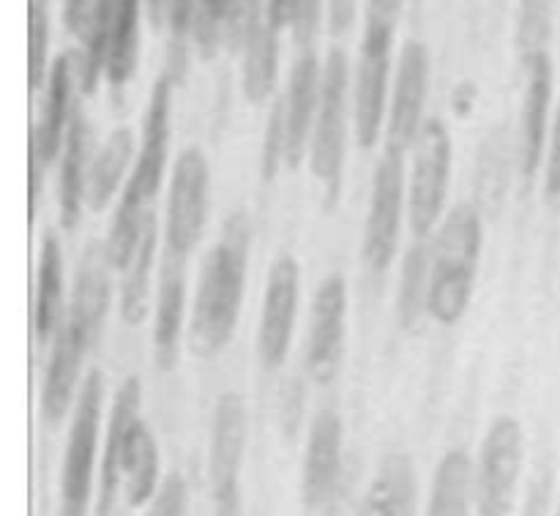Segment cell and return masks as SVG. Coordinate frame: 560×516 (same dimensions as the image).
I'll list each match as a JSON object with an SVG mask.
<instances>
[{
    "label": "cell",
    "mask_w": 560,
    "mask_h": 516,
    "mask_svg": "<svg viewBox=\"0 0 560 516\" xmlns=\"http://www.w3.org/2000/svg\"><path fill=\"white\" fill-rule=\"evenodd\" d=\"M140 408L142 383L137 375H129L109 404L98 462L96 516H124L120 501L126 512L148 506L162 486L159 443L151 426L142 421Z\"/></svg>",
    "instance_id": "cell-1"
},
{
    "label": "cell",
    "mask_w": 560,
    "mask_h": 516,
    "mask_svg": "<svg viewBox=\"0 0 560 516\" xmlns=\"http://www.w3.org/2000/svg\"><path fill=\"white\" fill-rule=\"evenodd\" d=\"M249 219L235 211L224 222L222 238L202 257L186 326V344L197 359H217L233 342L249 277Z\"/></svg>",
    "instance_id": "cell-2"
},
{
    "label": "cell",
    "mask_w": 560,
    "mask_h": 516,
    "mask_svg": "<svg viewBox=\"0 0 560 516\" xmlns=\"http://www.w3.org/2000/svg\"><path fill=\"white\" fill-rule=\"evenodd\" d=\"M485 251V222L474 206H454L430 238L427 317L452 328L465 320L476 295Z\"/></svg>",
    "instance_id": "cell-3"
},
{
    "label": "cell",
    "mask_w": 560,
    "mask_h": 516,
    "mask_svg": "<svg viewBox=\"0 0 560 516\" xmlns=\"http://www.w3.org/2000/svg\"><path fill=\"white\" fill-rule=\"evenodd\" d=\"M350 60L342 47L328 49L323 60L320 107L310 142V173L320 184L323 208L334 211L342 195L345 162H348V120H350Z\"/></svg>",
    "instance_id": "cell-4"
},
{
    "label": "cell",
    "mask_w": 560,
    "mask_h": 516,
    "mask_svg": "<svg viewBox=\"0 0 560 516\" xmlns=\"http://www.w3.org/2000/svg\"><path fill=\"white\" fill-rule=\"evenodd\" d=\"M104 377L91 370L82 380L80 397L71 410L69 441L63 448L58 481V516H88L93 495V476L102 462Z\"/></svg>",
    "instance_id": "cell-5"
},
{
    "label": "cell",
    "mask_w": 560,
    "mask_h": 516,
    "mask_svg": "<svg viewBox=\"0 0 560 516\" xmlns=\"http://www.w3.org/2000/svg\"><path fill=\"white\" fill-rule=\"evenodd\" d=\"M408 153V227L413 238H432L452 189L454 140L446 120L427 118Z\"/></svg>",
    "instance_id": "cell-6"
},
{
    "label": "cell",
    "mask_w": 560,
    "mask_h": 516,
    "mask_svg": "<svg viewBox=\"0 0 560 516\" xmlns=\"http://www.w3.org/2000/svg\"><path fill=\"white\" fill-rule=\"evenodd\" d=\"M402 222H408V151L386 145L372 175L361 230V257L370 271L386 273L392 268L402 238Z\"/></svg>",
    "instance_id": "cell-7"
},
{
    "label": "cell",
    "mask_w": 560,
    "mask_h": 516,
    "mask_svg": "<svg viewBox=\"0 0 560 516\" xmlns=\"http://www.w3.org/2000/svg\"><path fill=\"white\" fill-rule=\"evenodd\" d=\"M394 33L397 25L381 20H364L361 27L353 74V131L364 151H372L381 137H386L394 82Z\"/></svg>",
    "instance_id": "cell-8"
},
{
    "label": "cell",
    "mask_w": 560,
    "mask_h": 516,
    "mask_svg": "<svg viewBox=\"0 0 560 516\" xmlns=\"http://www.w3.org/2000/svg\"><path fill=\"white\" fill-rule=\"evenodd\" d=\"M211 202V164L200 148L189 145L178 153L167 178L162 241L164 251L189 260L202 241Z\"/></svg>",
    "instance_id": "cell-9"
},
{
    "label": "cell",
    "mask_w": 560,
    "mask_h": 516,
    "mask_svg": "<svg viewBox=\"0 0 560 516\" xmlns=\"http://www.w3.org/2000/svg\"><path fill=\"white\" fill-rule=\"evenodd\" d=\"M525 468V432L512 415H498L476 457V514L509 516Z\"/></svg>",
    "instance_id": "cell-10"
},
{
    "label": "cell",
    "mask_w": 560,
    "mask_h": 516,
    "mask_svg": "<svg viewBox=\"0 0 560 516\" xmlns=\"http://www.w3.org/2000/svg\"><path fill=\"white\" fill-rule=\"evenodd\" d=\"M246 454V404L235 391L217 399L208 435V486L213 516H241L238 479Z\"/></svg>",
    "instance_id": "cell-11"
},
{
    "label": "cell",
    "mask_w": 560,
    "mask_h": 516,
    "mask_svg": "<svg viewBox=\"0 0 560 516\" xmlns=\"http://www.w3.org/2000/svg\"><path fill=\"white\" fill-rule=\"evenodd\" d=\"M348 315V282L342 273H328L312 295L310 333H306L304 348V372L315 386H331L342 370Z\"/></svg>",
    "instance_id": "cell-12"
},
{
    "label": "cell",
    "mask_w": 560,
    "mask_h": 516,
    "mask_svg": "<svg viewBox=\"0 0 560 516\" xmlns=\"http://www.w3.org/2000/svg\"><path fill=\"white\" fill-rule=\"evenodd\" d=\"M301 306V266L295 255L279 251L268 268L257 320V355L266 370H279L293 348Z\"/></svg>",
    "instance_id": "cell-13"
},
{
    "label": "cell",
    "mask_w": 560,
    "mask_h": 516,
    "mask_svg": "<svg viewBox=\"0 0 560 516\" xmlns=\"http://www.w3.org/2000/svg\"><path fill=\"white\" fill-rule=\"evenodd\" d=\"M82 93L80 49H66L52 60L47 85L42 91L36 120L31 126V145L42 153L47 164L58 162L63 151L69 126L77 118V98Z\"/></svg>",
    "instance_id": "cell-14"
},
{
    "label": "cell",
    "mask_w": 560,
    "mask_h": 516,
    "mask_svg": "<svg viewBox=\"0 0 560 516\" xmlns=\"http://www.w3.org/2000/svg\"><path fill=\"white\" fill-rule=\"evenodd\" d=\"M432 60L424 42H405L399 49L397 69L392 82V102H388L386 145L410 151L427 120V98H430Z\"/></svg>",
    "instance_id": "cell-15"
},
{
    "label": "cell",
    "mask_w": 560,
    "mask_h": 516,
    "mask_svg": "<svg viewBox=\"0 0 560 516\" xmlns=\"http://www.w3.org/2000/svg\"><path fill=\"white\" fill-rule=\"evenodd\" d=\"M525 71V91H523V107H520V126H517V156L520 175L525 180H534L539 169L545 167L547 140H550L552 129V98H556V66H552V55L545 52L539 58L523 66Z\"/></svg>",
    "instance_id": "cell-16"
},
{
    "label": "cell",
    "mask_w": 560,
    "mask_h": 516,
    "mask_svg": "<svg viewBox=\"0 0 560 516\" xmlns=\"http://www.w3.org/2000/svg\"><path fill=\"white\" fill-rule=\"evenodd\" d=\"M173 74H162L151 87L145 115H142L137 159L124 189L135 191L145 202H153L167 175L170 164V129H173Z\"/></svg>",
    "instance_id": "cell-17"
},
{
    "label": "cell",
    "mask_w": 560,
    "mask_h": 516,
    "mask_svg": "<svg viewBox=\"0 0 560 516\" xmlns=\"http://www.w3.org/2000/svg\"><path fill=\"white\" fill-rule=\"evenodd\" d=\"M93 342L82 331H77L71 322L63 320L60 331L49 342L47 366L42 377V394H38V410L47 424H60L66 415L74 410L77 397L82 388V364Z\"/></svg>",
    "instance_id": "cell-18"
},
{
    "label": "cell",
    "mask_w": 560,
    "mask_h": 516,
    "mask_svg": "<svg viewBox=\"0 0 560 516\" xmlns=\"http://www.w3.org/2000/svg\"><path fill=\"white\" fill-rule=\"evenodd\" d=\"M189 326V288H186V257L164 251L159 273L156 298H153L151 348L159 370H173L178 364L180 342Z\"/></svg>",
    "instance_id": "cell-19"
},
{
    "label": "cell",
    "mask_w": 560,
    "mask_h": 516,
    "mask_svg": "<svg viewBox=\"0 0 560 516\" xmlns=\"http://www.w3.org/2000/svg\"><path fill=\"white\" fill-rule=\"evenodd\" d=\"M345 424L337 410H323L310 424L301 462V503L310 512L326 506L342 473Z\"/></svg>",
    "instance_id": "cell-20"
},
{
    "label": "cell",
    "mask_w": 560,
    "mask_h": 516,
    "mask_svg": "<svg viewBox=\"0 0 560 516\" xmlns=\"http://www.w3.org/2000/svg\"><path fill=\"white\" fill-rule=\"evenodd\" d=\"M323 63L315 49H301L299 60L290 69L288 91L282 93L284 124H288V169H299L310 156L312 126L320 107Z\"/></svg>",
    "instance_id": "cell-21"
},
{
    "label": "cell",
    "mask_w": 560,
    "mask_h": 516,
    "mask_svg": "<svg viewBox=\"0 0 560 516\" xmlns=\"http://www.w3.org/2000/svg\"><path fill=\"white\" fill-rule=\"evenodd\" d=\"M66 320V262L58 233L47 230L38 246L33 277V339L38 348L49 344Z\"/></svg>",
    "instance_id": "cell-22"
},
{
    "label": "cell",
    "mask_w": 560,
    "mask_h": 516,
    "mask_svg": "<svg viewBox=\"0 0 560 516\" xmlns=\"http://www.w3.org/2000/svg\"><path fill=\"white\" fill-rule=\"evenodd\" d=\"M109 260L104 255V244L88 246L82 255L80 268L74 277V290H71L69 312L66 322L85 333L93 344L102 337V328L107 322L109 304H113V284H109Z\"/></svg>",
    "instance_id": "cell-23"
},
{
    "label": "cell",
    "mask_w": 560,
    "mask_h": 516,
    "mask_svg": "<svg viewBox=\"0 0 560 516\" xmlns=\"http://www.w3.org/2000/svg\"><path fill=\"white\" fill-rule=\"evenodd\" d=\"M93 159V137L91 124L85 115L77 113L74 124L69 126L63 151L58 159V222L66 233L80 224L82 211H85V189H88V169Z\"/></svg>",
    "instance_id": "cell-24"
},
{
    "label": "cell",
    "mask_w": 560,
    "mask_h": 516,
    "mask_svg": "<svg viewBox=\"0 0 560 516\" xmlns=\"http://www.w3.org/2000/svg\"><path fill=\"white\" fill-rule=\"evenodd\" d=\"M137 159V137L135 129L129 126H118L109 131L107 140L93 151L91 169H88V189H85V206L88 211L102 213L107 211L109 202H118L120 191H124L126 180H129V169L135 167Z\"/></svg>",
    "instance_id": "cell-25"
},
{
    "label": "cell",
    "mask_w": 560,
    "mask_h": 516,
    "mask_svg": "<svg viewBox=\"0 0 560 516\" xmlns=\"http://www.w3.org/2000/svg\"><path fill=\"white\" fill-rule=\"evenodd\" d=\"M159 249V224L156 216H148L142 238L137 244L135 255L120 268V288H118V315L124 326L137 328L151 315L153 301V268H156Z\"/></svg>",
    "instance_id": "cell-26"
},
{
    "label": "cell",
    "mask_w": 560,
    "mask_h": 516,
    "mask_svg": "<svg viewBox=\"0 0 560 516\" xmlns=\"http://www.w3.org/2000/svg\"><path fill=\"white\" fill-rule=\"evenodd\" d=\"M419 486L408 454H392L372 476L355 516H416Z\"/></svg>",
    "instance_id": "cell-27"
},
{
    "label": "cell",
    "mask_w": 560,
    "mask_h": 516,
    "mask_svg": "<svg viewBox=\"0 0 560 516\" xmlns=\"http://www.w3.org/2000/svg\"><path fill=\"white\" fill-rule=\"evenodd\" d=\"M476 462L465 448H448L435 465L424 516H474Z\"/></svg>",
    "instance_id": "cell-28"
},
{
    "label": "cell",
    "mask_w": 560,
    "mask_h": 516,
    "mask_svg": "<svg viewBox=\"0 0 560 516\" xmlns=\"http://www.w3.org/2000/svg\"><path fill=\"white\" fill-rule=\"evenodd\" d=\"M279 27L262 20L241 44V91L255 107H262L279 85Z\"/></svg>",
    "instance_id": "cell-29"
},
{
    "label": "cell",
    "mask_w": 560,
    "mask_h": 516,
    "mask_svg": "<svg viewBox=\"0 0 560 516\" xmlns=\"http://www.w3.org/2000/svg\"><path fill=\"white\" fill-rule=\"evenodd\" d=\"M109 3V49L104 80L120 91L135 77L140 63V22L145 0H107Z\"/></svg>",
    "instance_id": "cell-30"
},
{
    "label": "cell",
    "mask_w": 560,
    "mask_h": 516,
    "mask_svg": "<svg viewBox=\"0 0 560 516\" xmlns=\"http://www.w3.org/2000/svg\"><path fill=\"white\" fill-rule=\"evenodd\" d=\"M430 304V238H413L402 257L397 288V322L405 331H416L427 317Z\"/></svg>",
    "instance_id": "cell-31"
},
{
    "label": "cell",
    "mask_w": 560,
    "mask_h": 516,
    "mask_svg": "<svg viewBox=\"0 0 560 516\" xmlns=\"http://www.w3.org/2000/svg\"><path fill=\"white\" fill-rule=\"evenodd\" d=\"M552 27H556V0H520L514 47L520 66H528L539 55L550 52Z\"/></svg>",
    "instance_id": "cell-32"
},
{
    "label": "cell",
    "mask_w": 560,
    "mask_h": 516,
    "mask_svg": "<svg viewBox=\"0 0 560 516\" xmlns=\"http://www.w3.org/2000/svg\"><path fill=\"white\" fill-rule=\"evenodd\" d=\"M49 69V11L47 0H27V85L31 93L44 91Z\"/></svg>",
    "instance_id": "cell-33"
},
{
    "label": "cell",
    "mask_w": 560,
    "mask_h": 516,
    "mask_svg": "<svg viewBox=\"0 0 560 516\" xmlns=\"http://www.w3.org/2000/svg\"><path fill=\"white\" fill-rule=\"evenodd\" d=\"M282 167H288V124H284V104L277 98L268 113L266 134L260 142V180L271 184Z\"/></svg>",
    "instance_id": "cell-34"
},
{
    "label": "cell",
    "mask_w": 560,
    "mask_h": 516,
    "mask_svg": "<svg viewBox=\"0 0 560 516\" xmlns=\"http://www.w3.org/2000/svg\"><path fill=\"white\" fill-rule=\"evenodd\" d=\"M230 3L233 0H197L195 31H191V36H195L202 58H211L217 52L222 33H228Z\"/></svg>",
    "instance_id": "cell-35"
},
{
    "label": "cell",
    "mask_w": 560,
    "mask_h": 516,
    "mask_svg": "<svg viewBox=\"0 0 560 516\" xmlns=\"http://www.w3.org/2000/svg\"><path fill=\"white\" fill-rule=\"evenodd\" d=\"M268 16V0H233L228 16V38L235 49Z\"/></svg>",
    "instance_id": "cell-36"
},
{
    "label": "cell",
    "mask_w": 560,
    "mask_h": 516,
    "mask_svg": "<svg viewBox=\"0 0 560 516\" xmlns=\"http://www.w3.org/2000/svg\"><path fill=\"white\" fill-rule=\"evenodd\" d=\"M189 512V484L180 473H170L159 486L156 497L148 503L145 516H186Z\"/></svg>",
    "instance_id": "cell-37"
},
{
    "label": "cell",
    "mask_w": 560,
    "mask_h": 516,
    "mask_svg": "<svg viewBox=\"0 0 560 516\" xmlns=\"http://www.w3.org/2000/svg\"><path fill=\"white\" fill-rule=\"evenodd\" d=\"M481 153V151H479ZM503 145L501 142L490 140L485 145V153L479 159V200L485 195V200H501L503 189H506V167H503Z\"/></svg>",
    "instance_id": "cell-38"
},
{
    "label": "cell",
    "mask_w": 560,
    "mask_h": 516,
    "mask_svg": "<svg viewBox=\"0 0 560 516\" xmlns=\"http://www.w3.org/2000/svg\"><path fill=\"white\" fill-rule=\"evenodd\" d=\"M323 20H326V0H295L293 25L290 27H293L295 44L301 49H312Z\"/></svg>",
    "instance_id": "cell-39"
},
{
    "label": "cell",
    "mask_w": 560,
    "mask_h": 516,
    "mask_svg": "<svg viewBox=\"0 0 560 516\" xmlns=\"http://www.w3.org/2000/svg\"><path fill=\"white\" fill-rule=\"evenodd\" d=\"M545 175H541V189L550 202H560V98L556 104V115H552L550 140H547L545 153Z\"/></svg>",
    "instance_id": "cell-40"
},
{
    "label": "cell",
    "mask_w": 560,
    "mask_h": 516,
    "mask_svg": "<svg viewBox=\"0 0 560 516\" xmlns=\"http://www.w3.org/2000/svg\"><path fill=\"white\" fill-rule=\"evenodd\" d=\"M359 16V0H326V20L331 36H345Z\"/></svg>",
    "instance_id": "cell-41"
},
{
    "label": "cell",
    "mask_w": 560,
    "mask_h": 516,
    "mask_svg": "<svg viewBox=\"0 0 560 516\" xmlns=\"http://www.w3.org/2000/svg\"><path fill=\"white\" fill-rule=\"evenodd\" d=\"M550 501H552V476L541 473L539 479L534 481V486H530L523 516H547L550 514Z\"/></svg>",
    "instance_id": "cell-42"
},
{
    "label": "cell",
    "mask_w": 560,
    "mask_h": 516,
    "mask_svg": "<svg viewBox=\"0 0 560 516\" xmlns=\"http://www.w3.org/2000/svg\"><path fill=\"white\" fill-rule=\"evenodd\" d=\"M93 0H63V25L66 31L74 33L80 38L82 27H85L88 14H91Z\"/></svg>",
    "instance_id": "cell-43"
},
{
    "label": "cell",
    "mask_w": 560,
    "mask_h": 516,
    "mask_svg": "<svg viewBox=\"0 0 560 516\" xmlns=\"http://www.w3.org/2000/svg\"><path fill=\"white\" fill-rule=\"evenodd\" d=\"M405 0H366L364 20H381L397 25L399 14H402Z\"/></svg>",
    "instance_id": "cell-44"
},
{
    "label": "cell",
    "mask_w": 560,
    "mask_h": 516,
    "mask_svg": "<svg viewBox=\"0 0 560 516\" xmlns=\"http://www.w3.org/2000/svg\"><path fill=\"white\" fill-rule=\"evenodd\" d=\"M49 164L44 162L42 153L31 145V216H36V206H38V197H42V184H44V173H47Z\"/></svg>",
    "instance_id": "cell-45"
},
{
    "label": "cell",
    "mask_w": 560,
    "mask_h": 516,
    "mask_svg": "<svg viewBox=\"0 0 560 516\" xmlns=\"http://www.w3.org/2000/svg\"><path fill=\"white\" fill-rule=\"evenodd\" d=\"M148 11H151L153 22H162V16L167 14V0H145Z\"/></svg>",
    "instance_id": "cell-46"
},
{
    "label": "cell",
    "mask_w": 560,
    "mask_h": 516,
    "mask_svg": "<svg viewBox=\"0 0 560 516\" xmlns=\"http://www.w3.org/2000/svg\"><path fill=\"white\" fill-rule=\"evenodd\" d=\"M558 288H560V257H558Z\"/></svg>",
    "instance_id": "cell-47"
},
{
    "label": "cell",
    "mask_w": 560,
    "mask_h": 516,
    "mask_svg": "<svg viewBox=\"0 0 560 516\" xmlns=\"http://www.w3.org/2000/svg\"><path fill=\"white\" fill-rule=\"evenodd\" d=\"M556 516H560V506H558V512H556Z\"/></svg>",
    "instance_id": "cell-48"
}]
</instances>
